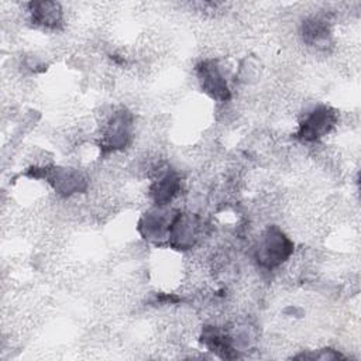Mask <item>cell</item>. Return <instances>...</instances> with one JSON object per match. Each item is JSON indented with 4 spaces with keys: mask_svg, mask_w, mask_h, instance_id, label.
Returning <instances> with one entry per match:
<instances>
[{
    "mask_svg": "<svg viewBox=\"0 0 361 361\" xmlns=\"http://www.w3.org/2000/svg\"><path fill=\"white\" fill-rule=\"evenodd\" d=\"M182 190V178L176 169L159 168L149 185L148 195L155 206H169Z\"/></svg>",
    "mask_w": 361,
    "mask_h": 361,
    "instance_id": "obj_7",
    "label": "cell"
},
{
    "mask_svg": "<svg viewBox=\"0 0 361 361\" xmlns=\"http://www.w3.org/2000/svg\"><path fill=\"white\" fill-rule=\"evenodd\" d=\"M30 21L42 30H59L63 25V8L56 1H32L27 4Z\"/></svg>",
    "mask_w": 361,
    "mask_h": 361,
    "instance_id": "obj_9",
    "label": "cell"
},
{
    "mask_svg": "<svg viewBox=\"0 0 361 361\" xmlns=\"http://www.w3.org/2000/svg\"><path fill=\"white\" fill-rule=\"evenodd\" d=\"M207 223L204 219L192 210L178 212L168 237V244L179 251L195 248L206 234Z\"/></svg>",
    "mask_w": 361,
    "mask_h": 361,
    "instance_id": "obj_3",
    "label": "cell"
},
{
    "mask_svg": "<svg viewBox=\"0 0 361 361\" xmlns=\"http://www.w3.org/2000/svg\"><path fill=\"white\" fill-rule=\"evenodd\" d=\"M302 42L316 51H324L331 44V28L322 16H309L299 25Z\"/></svg>",
    "mask_w": 361,
    "mask_h": 361,
    "instance_id": "obj_8",
    "label": "cell"
},
{
    "mask_svg": "<svg viewBox=\"0 0 361 361\" xmlns=\"http://www.w3.org/2000/svg\"><path fill=\"white\" fill-rule=\"evenodd\" d=\"M196 78L202 90L217 102H228L231 99V89L226 75L224 66L214 58L202 59L196 68Z\"/></svg>",
    "mask_w": 361,
    "mask_h": 361,
    "instance_id": "obj_5",
    "label": "cell"
},
{
    "mask_svg": "<svg viewBox=\"0 0 361 361\" xmlns=\"http://www.w3.org/2000/svg\"><path fill=\"white\" fill-rule=\"evenodd\" d=\"M293 250V241L281 227L272 224L264 228L252 244V258L261 269L274 271L292 257Z\"/></svg>",
    "mask_w": 361,
    "mask_h": 361,
    "instance_id": "obj_1",
    "label": "cell"
},
{
    "mask_svg": "<svg viewBox=\"0 0 361 361\" xmlns=\"http://www.w3.org/2000/svg\"><path fill=\"white\" fill-rule=\"evenodd\" d=\"M179 210L171 206H155L152 204L138 220V234L147 241L159 244L168 241L172 223Z\"/></svg>",
    "mask_w": 361,
    "mask_h": 361,
    "instance_id": "obj_6",
    "label": "cell"
},
{
    "mask_svg": "<svg viewBox=\"0 0 361 361\" xmlns=\"http://www.w3.org/2000/svg\"><path fill=\"white\" fill-rule=\"evenodd\" d=\"M337 123V113L326 106L316 104L305 111L298 126L296 137L302 142H317L326 137Z\"/></svg>",
    "mask_w": 361,
    "mask_h": 361,
    "instance_id": "obj_4",
    "label": "cell"
},
{
    "mask_svg": "<svg viewBox=\"0 0 361 361\" xmlns=\"http://www.w3.org/2000/svg\"><path fill=\"white\" fill-rule=\"evenodd\" d=\"M134 116L126 109H117L102 120L100 149L104 154L123 151L130 145L134 137Z\"/></svg>",
    "mask_w": 361,
    "mask_h": 361,
    "instance_id": "obj_2",
    "label": "cell"
}]
</instances>
